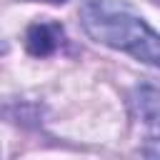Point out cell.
<instances>
[{"mask_svg": "<svg viewBox=\"0 0 160 160\" xmlns=\"http://www.w3.org/2000/svg\"><path fill=\"white\" fill-rule=\"evenodd\" d=\"M82 30L100 45L122 50L140 62L160 68V35L118 0H88L80 5Z\"/></svg>", "mask_w": 160, "mask_h": 160, "instance_id": "6da1fadb", "label": "cell"}, {"mask_svg": "<svg viewBox=\"0 0 160 160\" xmlns=\"http://www.w3.org/2000/svg\"><path fill=\"white\" fill-rule=\"evenodd\" d=\"M62 35L65 30L60 22H32L25 32V48L32 58H48L60 48Z\"/></svg>", "mask_w": 160, "mask_h": 160, "instance_id": "7a4b0ae2", "label": "cell"}, {"mask_svg": "<svg viewBox=\"0 0 160 160\" xmlns=\"http://www.w3.org/2000/svg\"><path fill=\"white\" fill-rule=\"evenodd\" d=\"M130 108H132V115L142 125L160 130V90L158 88L138 85L130 95Z\"/></svg>", "mask_w": 160, "mask_h": 160, "instance_id": "3957f363", "label": "cell"}, {"mask_svg": "<svg viewBox=\"0 0 160 160\" xmlns=\"http://www.w3.org/2000/svg\"><path fill=\"white\" fill-rule=\"evenodd\" d=\"M42 2H52V5H62L65 0H42Z\"/></svg>", "mask_w": 160, "mask_h": 160, "instance_id": "277c9868", "label": "cell"}]
</instances>
